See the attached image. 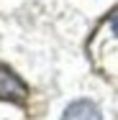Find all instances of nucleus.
I'll return each mask as SVG.
<instances>
[{
    "label": "nucleus",
    "mask_w": 118,
    "mask_h": 120,
    "mask_svg": "<svg viewBox=\"0 0 118 120\" xmlns=\"http://www.w3.org/2000/svg\"><path fill=\"white\" fill-rule=\"evenodd\" d=\"M23 97H26V84L8 67H0V100H16V102H21Z\"/></svg>",
    "instance_id": "1"
},
{
    "label": "nucleus",
    "mask_w": 118,
    "mask_h": 120,
    "mask_svg": "<svg viewBox=\"0 0 118 120\" xmlns=\"http://www.w3.org/2000/svg\"><path fill=\"white\" fill-rule=\"evenodd\" d=\"M62 120H103V115H100V110H98L95 102H90V100H77V102H72L69 107L64 110Z\"/></svg>",
    "instance_id": "2"
},
{
    "label": "nucleus",
    "mask_w": 118,
    "mask_h": 120,
    "mask_svg": "<svg viewBox=\"0 0 118 120\" xmlns=\"http://www.w3.org/2000/svg\"><path fill=\"white\" fill-rule=\"evenodd\" d=\"M110 26H113V33H118V10H113L110 15Z\"/></svg>",
    "instance_id": "3"
}]
</instances>
